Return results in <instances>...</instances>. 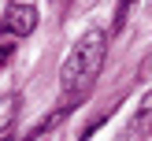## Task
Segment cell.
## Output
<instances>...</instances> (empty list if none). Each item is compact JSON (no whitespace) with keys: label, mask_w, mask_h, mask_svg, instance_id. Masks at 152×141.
I'll return each instance as SVG.
<instances>
[{"label":"cell","mask_w":152,"mask_h":141,"mask_svg":"<svg viewBox=\"0 0 152 141\" xmlns=\"http://www.w3.org/2000/svg\"><path fill=\"white\" fill-rule=\"evenodd\" d=\"M126 134H130V137H145V134H152V93L137 104V115H134V123H130Z\"/></svg>","instance_id":"3957f363"},{"label":"cell","mask_w":152,"mask_h":141,"mask_svg":"<svg viewBox=\"0 0 152 141\" xmlns=\"http://www.w3.org/2000/svg\"><path fill=\"white\" fill-rule=\"evenodd\" d=\"M11 56H15V45H0V67H4Z\"/></svg>","instance_id":"277c9868"},{"label":"cell","mask_w":152,"mask_h":141,"mask_svg":"<svg viewBox=\"0 0 152 141\" xmlns=\"http://www.w3.org/2000/svg\"><path fill=\"white\" fill-rule=\"evenodd\" d=\"M104 56H108V34H104V30H89L71 48V56L63 59V71H59V85H63L67 100L82 96L96 82V74H100V67H104Z\"/></svg>","instance_id":"6da1fadb"},{"label":"cell","mask_w":152,"mask_h":141,"mask_svg":"<svg viewBox=\"0 0 152 141\" xmlns=\"http://www.w3.org/2000/svg\"><path fill=\"white\" fill-rule=\"evenodd\" d=\"M0 30L11 34V37H30L37 30V7H30V4H7L4 19H0Z\"/></svg>","instance_id":"7a4b0ae2"}]
</instances>
